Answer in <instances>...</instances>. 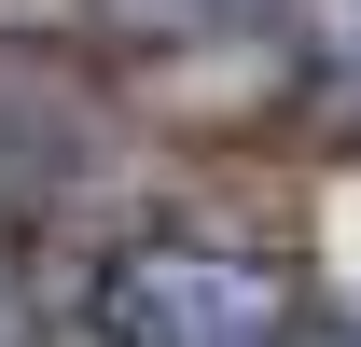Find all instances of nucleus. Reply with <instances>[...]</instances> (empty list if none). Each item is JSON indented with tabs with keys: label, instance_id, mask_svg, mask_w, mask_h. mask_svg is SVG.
<instances>
[{
	"label": "nucleus",
	"instance_id": "f257e3e1",
	"mask_svg": "<svg viewBox=\"0 0 361 347\" xmlns=\"http://www.w3.org/2000/svg\"><path fill=\"white\" fill-rule=\"evenodd\" d=\"M97 347H292V278L223 236H126L97 264Z\"/></svg>",
	"mask_w": 361,
	"mask_h": 347
},
{
	"label": "nucleus",
	"instance_id": "f03ea898",
	"mask_svg": "<svg viewBox=\"0 0 361 347\" xmlns=\"http://www.w3.org/2000/svg\"><path fill=\"white\" fill-rule=\"evenodd\" d=\"M84 153H97V97H84V70H70V56H42V42H0V209H14V195H56Z\"/></svg>",
	"mask_w": 361,
	"mask_h": 347
},
{
	"label": "nucleus",
	"instance_id": "7ed1b4c3",
	"mask_svg": "<svg viewBox=\"0 0 361 347\" xmlns=\"http://www.w3.org/2000/svg\"><path fill=\"white\" fill-rule=\"evenodd\" d=\"M126 42H195V28H236V14H264V0H97Z\"/></svg>",
	"mask_w": 361,
	"mask_h": 347
},
{
	"label": "nucleus",
	"instance_id": "20e7f679",
	"mask_svg": "<svg viewBox=\"0 0 361 347\" xmlns=\"http://www.w3.org/2000/svg\"><path fill=\"white\" fill-rule=\"evenodd\" d=\"M319 70L361 84V0H319Z\"/></svg>",
	"mask_w": 361,
	"mask_h": 347
},
{
	"label": "nucleus",
	"instance_id": "39448f33",
	"mask_svg": "<svg viewBox=\"0 0 361 347\" xmlns=\"http://www.w3.org/2000/svg\"><path fill=\"white\" fill-rule=\"evenodd\" d=\"M0 347H28V278H14V250H0Z\"/></svg>",
	"mask_w": 361,
	"mask_h": 347
},
{
	"label": "nucleus",
	"instance_id": "423d86ee",
	"mask_svg": "<svg viewBox=\"0 0 361 347\" xmlns=\"http://www.w3.org/2000/svg\"><path fill=\"white\" fill-rule=\"evenodd\" d=\"M319 347H361V334H319Z\"/></svg>",
	"mask_w": 361,
	"mask_h": 347
}]
</instances>
